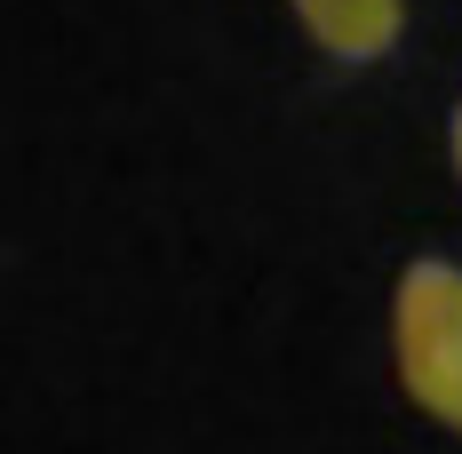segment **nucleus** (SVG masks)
I'll return each mask as SVG.
<instances>
[{
    "label": "nucleus",
    "mask_w": 462,
    "mask_h": 454,
    "mask_svg": "<svg viewBox=\"0 0 462 454\" xmlns=\"http://www.w3.org/2000/svg\"><path fill=\"white\" fill-rule=\"evenodd\" d=\"M391 375L407 407L462 439V264L415 255L391 287Z\"/></svg>",
    "instance_id": "obj_1"
},
{
    "label": "nucleus",
    "mask_w": 462,
    "mask_h": 454,
    "mask_svg": "<svg viewBox=\"0 0 462 454\" xmlns=\"http://www.w3.org/2000/svg\"><path fill=\"white\" fill-rule=\"evenodd\" d=\"M287 16L327 64H383L407 41V0H287Z\"/></svg>",
    "instance_id": "obj_2"
},
{
    "label": "nucleus",
    "mask_w": 462,
    "mask_h": 454,
    "mask_svg": "<svg viewBox=\"0 0 462 454\" xmlns=\"http://www.w3.org/2000/svg\"><path fill=\"white\" fill-rule=\"evenodd\" d=\"M447 168H455V183H462V96H455V112H447Z\"/></svg>",
    "instance_id": "obj_3"
}]
</instances>
